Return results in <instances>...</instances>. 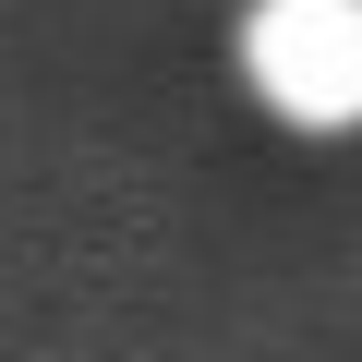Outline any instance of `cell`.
<instances>
[{"label":"cell","mask_w":362,"mask_h":362,"mask_svg":"<svg viewBox=\"0 0 362 362\" xmlns=\"http://www.w3.org/2000/svg\"><path fill=\"white\" fill-rule=\"evenodd\" d=\"M242 73L302 133L362 121V0H254L242 13Z\"/></svg>","instance_id":"cell-1"}]
</instances>
